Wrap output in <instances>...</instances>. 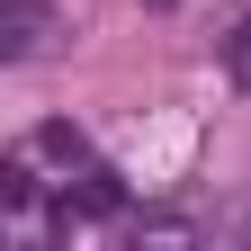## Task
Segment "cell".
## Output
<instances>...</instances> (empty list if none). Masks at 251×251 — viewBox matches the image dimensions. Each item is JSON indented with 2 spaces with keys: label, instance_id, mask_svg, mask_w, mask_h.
<instances>
[{
  "label": "cell",
  "instance_id": "6da1fadb",
  "mask_svg": "<svg viewBox=\"0 0 251 251\" xmlns=\"http://www.w3.org/2000/svg\"><path fill=\"white\" fill-rule=\"evenodd\" d=\"M45 36H54V0H0V63L45 54Z\"/></svg>",
  "mask_w": 251,
  "mask_h": 251
},
{
  "label": "cell",
  "instance_id": "7a4b0ae2",
  "mask_svg": "<svg viewBox=\"0 0 251 251\" xmlns=\"http://www.w3.org/2000/svg\"><path fill=\"white\" fill-rule=\"evenodd\" d=\"M225 72H233V81H242V90H251V18H242V27H233V36H225Z\"/></svg>",
  "mask_w": 251,
  "mask_h": 251
}]
</instances>
